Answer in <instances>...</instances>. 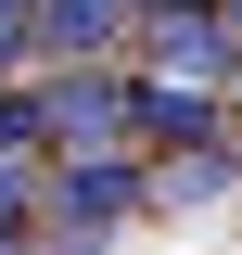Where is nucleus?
<instances>
[{"label": "nucleus", "mask_w": 242, "mask_h": 255, "mask_svg": "<svg viewBox=\"0 0 242 255\" xmlns=\"http://www.w3.org/2000/svg\"><path fill=\"white\" fill-rule=\"evenodd\" d=\"M127 38H140V90H230L242 77V38L217 26L204 0H140Z\"/></svg>", "instance_id": "nucleus-3"}, {"label": "nucleus", "mask_w": 242, "mask_h": 255, "mask_svg": "<svg viewBox=\"0 0 242 255\" xmlns=\"http://www.w3.org/2000/svg\"><path fill=\"white\" fill-rule=\"evenodd\" d=\"M230 179H242L230 140H179V153H153V166H140V204H217Z\"/></svg>", "instance_id": "nucleus-5"}, {"label": "nucleus", "mask_w": 242, "mask_h": 255, "mask_svg": "<svg viewBox=\"0 0 242 255\" xmlns=\"http://www.w3.org/2000/svg\"><path fill=\"white\" fill-rule=\"evenodd\" d=\"M127 90H140V77H127ZM140 140H153V153L217 140V90H140Z\"/></svg>", "instance_id": "nucleus-6"}, {"label": "nucleus", "mask_w": 242, "mask_h": 255, "mask_svg": "<svg viewBox=\"0 0 242 255\" xmlns=\"http://www.w3.org/2000/svg\"><path fill=\"white\" fill-rule=\"evenodd\" d=\"M230 90H242V77H230Z\"/></svg>", "instance_id": "nucleus-10"}, {"label": "nucleus", "mask_w": 242, "mask_h": 255, "mask_svg": "<svg viewBox=\"0 0 242 255\" xmlns=\"http://www.w3.org/2000/svg\"><path fill=\"white\" fill-rule=\"evenodd\" d=\"M0 13H13V26H26V0H0Z\"/></svg>", "instance_id": "nucleus-9"}, {"label": "nucleus", "mask_w": 242, "mask_h": 255, "mask_svg": "<svg viewBox=\"0 0 242 255\" xmlns=\"http://www.w3.org/2000/svg\"><path fill=\"white\" fill-rule=\"evenodd\" d=\"M13 64H26V26H13V13H0V77H13Z\"/></svg>", "instance_id": "nucleus-7"}, {"label": "nucleus", "mask_w": 242, "mask_h": 255, "mask_svg": "<svg viewBox=\"0 0 242 255\" xmlns=\"http://www.w3.org/2000/svg\"><path fill=\"white\" fill-rule=\"evenodd\" d=\"M127 13H140V0H26V51H51V64H115Z\"/></svg>", "instance_id": "nucleus-4"}, {"label": "nucleus", "mask_w": 242, "mask_h": 255, "mask_svg": "<svg viewBox=\"0 0 242 255\" xmlns=\"http://www.w3.org/2000/svg\"><path fill=\"white\" fill-rule=\"evenodd\" d=\"M38 140L51 153H140V90L115 64H51L38 77Z\"/></svg>", "instance_id": "nucleus-2"}, {"label": "nucleus", "mask_w": 242, "mask_h": 255, "mask_svg": "<svg viewBox=\"0 0 242 255\" xmlns=\"http://www.w3.org/2000/svg\"><path fill=\"white\" fill-rule=\"evenodd\" d=\"M217 26H230V38H242V0H217Z\"/></svg>", "instance_id": "nucleus-8"}, {"label": "nucleus", "mask_w": 242, "mask_h": 255, "mask_svg": "<svg viewBox=\"0 0 242 255\" xmlns=\"http://www.w3.org/2000/svg\"><path fill=\"white\" fill-rule=\"evenodd\" d=\"M127 217H140V153H51L38 166V204H26L38 243L90 255V243H115Z\"/></svg>", "instance_id": "nucleus-1"}]
</instances>
